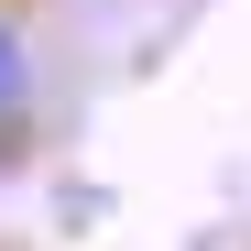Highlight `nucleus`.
Returning a JSON list of instances; mask_svg holds the SVG:
<instances>
[{
    "label": "nucleus",
    "instance_id": "obj_1",
    "mask_svg": "<svg viewBox=\"0 0 251 251\" xmlns=\"http://www.w3.org/2000/svg\"><path fill=\"white\" fill-rule=\"evenodd\" d=\"M22 109H33V44H22V22L0 11V131H11Z\"/></svg>",
    "mask_w": 251,
    "mask_h": 251
}]
</instances>
